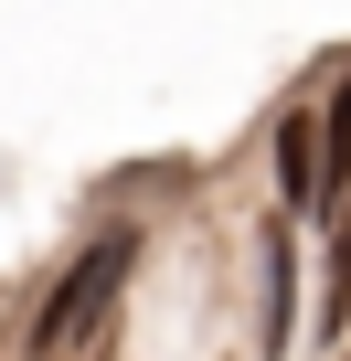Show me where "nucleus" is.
<instances>
[{"label": "nucleus", "instance_id": "7ed1b4c3", "mask_svg": "<svg viewBox=\"0 0 351 361\" xmlns=\"http://www.w3.org/2000/svg\"><path fill=\"white\" fill-rule=\"evenodd\" d=\"M340 192H351V75L319 106V202H340Z\"/></svg>", "mask_w": 351, "mask_h": 361}, {"label": "nucleus", "instance_id": "f03ea898", "mask_svg": "<svg viewBox=\"0 0 351 361\" xmlns=\"http://www.w3.org/2000/svg\"><path fill=\"white\" fill-rule=\"evenodd\" d=\"M277 180H287L298 213H330V202H319V106H287V117H277Z\"/></svg>", "mask_w": 351, "mask_h": 361}, {"label": "nucleus", "instance_id": "f257e3e1", "mask_svg": "<svg viewBox=\"0 0 351 361\" xmlns=\"http://www.w3.org/2000/svg\"><path fill=\"white\" fill-rule=\"evenodd\" d=\"M128 266H138V234H96V245L64 266V287L43 298V319H32V361H64V350L107 319V298L128 287Z\"/></svg>", "mask_w": 351, "mask_h": 361}, {"label": "nucleus", "instance_id": "20e7f679", "mask_svg": "<svg viewBox=\"0 0 351 361\" xmlns=\"http://www.w3.org/2000/svg\"><path fill=\"white\" fill-rule=\"evenodd\" d=\"M319 308H330V329L351 308V192H340V234H330V266H319Z\"/></svg>", "mask_w": 351, "mask_h": 361}]
</instances>
